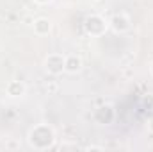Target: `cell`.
I'll return each mask as SVG.
<instances>
[{
  "label": "cell",
  "mask_w": 153,
  "mask_h": 152,
  "mask_svg": "<svg viewBox=\"0 0 153 152\" xmlns=\"http://www.w3.org/2000/svg\"><path fill=\"white\" fill-rule=\"evenodd\" d=\"M29 145L34 149V150H48V149H53L55 147V129L48 123H38L34 125L30 131H29Z\"/></svg>",
  "instance_id": "6da1fadb"
},
{
  "label": "cell",
  "mask_w": 153,
  "mask_h": 152,
  "mask_svg": "<svg viewBox=\"0 0 153 152\" xmlns=\"http://www.w3.org/2000/svg\"><path fill=\"white\" fill-rule=\"evenodd\" d=\"M107 29H109V22H107L102 14H89V16L84 20V31H85L89 36H93V38L103 36Z\"/></svg>",
  "instance_id": "7a4b0ae2"
},
{
  "label": "cell",
  "mask_w": 153,
  "mask_h": 152,
  "mask_svg": "<svg viewBox=\"0 0 153 152\" xmlns=\"http://www.w3.org/2000/svg\"><path fill=\"white\" fill-rule=\"evenodd\" d=\"M64 59H66V56L61 54V52L48 54L45 57V63H43L46 74H50V75H61L64 72Z\"/></svg>",
  "instance_id": "3957f363"
},
{
  "label": "cell",
  "mask_w": 153,
  "mask_h": 152,
  "mask_svg": "<svg viewBox=\"0 0 153 152\" xmlns=\"http://www.w3.org/2000/svg\"><path fill=\"white\" fill-rule=\"evenodd\" d=\"M109 27L114 31L116 34H123L132 27V20L126 13H116L114 16L109 20Z\"/></svg>",
  "instance_id": "277c9868"
},
{
  "label": "cell",
  "mask_w": 153,
  "mask_h": 152,
  "mask_svg": "<svg viewBox=\"0 0 153 152\" xmlns=\"http://www.w3.org/2000/svg\"><path fill=\"white\" fill-rule=\"evenodd\" d=\"M32 27H34V34L38 36H48L50 31H52V20L46 18V16H39L32 22Z\"/></svg>",
  "instance_id": "5b68a950"
},
{
  "label": "cell",
  "mask_w": 153,
  "mask_h": 152,
  "mask_svg": "<svg viewBox=\"0 0 153 152\" xmlns=\"http://www.w3.org/2000/svg\"><path fill=\"white\" fill-rule=\"evenodd\" d=\"M82 66H84V63H82L80 56H76V54L66 56V59H64V72H68V74H78L82 70Z\"/></svg>",
  "instance_id": "8992f818"
},
{
  "label": "cell",
  "mask_w": 153,
  "mask_h": 152,
  "mask_svg": "<svg viewBox=\"0 0 153 152\" xmlns=\"http://www.w3.org/2000/svg\"><path fill=\"white\" fill-rule=\"evenodd\" d=\"M27 91V86L22 82V81H9L7 86H5V93L11 97V99H18V97H23Z\"/></svg>",
  "instance_id": "52a82bcc"
},
{
  "label": "cell",
  "mask_w": 153,
  "mask_h": 152,
  "mask_svg": "<svg viewBox=\"0 0 153 152\" xmlns=\"http://www.w3.org/2000/svg\"><path fill=\"white\" fill-rule=\"evenodd\" d=\"M94 118H96L98 123H103V125H105V123H111V122L114 120V109H112L111 106H102V108L96 109Z\"/></svg>",
  "instance_id": "ba28073f"
},
{
  "label": "cell",
  "mask_w": 153,
  "mask_h": 152,
  "mask_svg": "<svg viewBox=\"0 0 153 152\" xmlns=\"http://www.w3.org/2000/svg\"><path fill=\"white\" fill-rule=\"evenodd\" d=\"M5 149H9V150H16V149H20V143L14 141V140H11V141L5 143Z\"/></svg>",
  "instance_id": "9c48e42d"
},
{
  "label": "cell",
  "mask_w": 153,
  "mask_h": 152,
  "mask_svg": "<svg viewBox=\"0 0 153 152\" xmlns=\"http://www.w3.org/2000/svg\"><path fill=\"white\" fill-rule=\"evenodd\" d=\"M61 149H76V145H73V143H62Z\"/></svg>",
  "instance_id": "30bf717a"
},
{
  "label": "cell",
  "mask_w": 153,
  "mask_h": 152,
  "mask_svg": "<svg viewBox=\"0 0 153 152\" xmlns=\"http://www.w3.org/2000/svg\"><path fill=\"white\" fill-rule=\"evenodd\" d=\"M103 147H98V145H91V147H87V150H102Z\"/></svg>",
  "instance_id": "8fae6325"
},
{
  "label": "cell",
  "mask_w": 153,
  "mask_h": 152,
  "mask_svg": "<svg viewBox=\"0 0 153 152\" xmlns=\"http://www.w3.org/2000/svg\"><path fill=\"white\" fill-rule=\"evenodd\" d=\"M36 4H39V5H45V4H48V2H52V0H34Z\"/></svg>",
  "instance_id": "7c38bea8"
},
{
  "label": "cell",
  "mask_w": 153,
  "mask_h": 152,
  "mask_svg": "<svg viewBox=\"0 0 153 152\" xmlns=\"http://www.w3.org/2000/svg\"><path fill=\"white\" fill-rule=\"evenodd\" d=\"M148 70H150V74H152V75H153V61H152V63H150V66H148Z\"/></svg>",
  "instance_id": "4fadbf2b"
},
{
  "label": "cell",
  "mask_w": 153,
  "mask_h": 152,
  "mask_svg": "<svg viewBox=\"0 0 153 152\" xmlns=\"http://www.w3.org/2000/svg\"><path fill=\"white\" fill-rule=\"evenodd\" d=\"M150 129H152V132H153V120L150 122Z\"/></svg>",
  "instance_id": "5bb4252c"
},
{
  "label": "cell",
  "mask_w": 153,
  "mask_h": 152,
  "mask_svg": "<svg viewBox=\"0 0 153 152\" xmlns=\"http://www.w3.org/2000/svg\"><path fill=\"white\" fill-rule=\"evenodd\" d=\"M94 2H102V0H94Z\"/></svg>",
  "instance_id": "9a60e30c"
}]
</instances>
